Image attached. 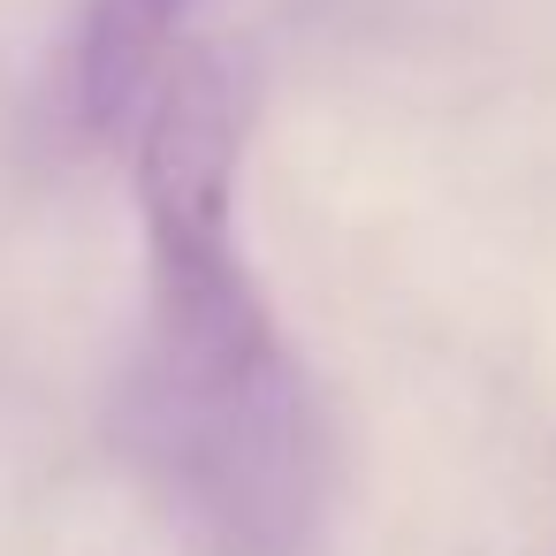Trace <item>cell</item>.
Listing matches in <instances>:
<instances>
[{"label":"cell","instance_id":"cell-1","mask_svg":"<svg viewBox=\"0 0 556 556\" xmlns=\"http://www.w3.org/2000/svg\"><path fill=\"white\" fill-rule=\"evenodd\" d=\"M244 92L176 70L138 115L153 313L115 434L199 556H305L328 503V427L237 244Z\"/></svg>","mask_w":556,"mask_h":556},{"label":"cell","instance_id":"cell-2","mask_svg":"<svg viewBox=\"0 0 556 556\" xmlns=\"http://www.w3.org/2000/svg\"><path fill=\"white\" fill-rule=\"evenodd\" d=\"M199 0H92L77 31V115L92 130L138 123L153 77L176 54V31Z\"/></svg>","mask_w":556,"mask_h":556}]
</instances>
